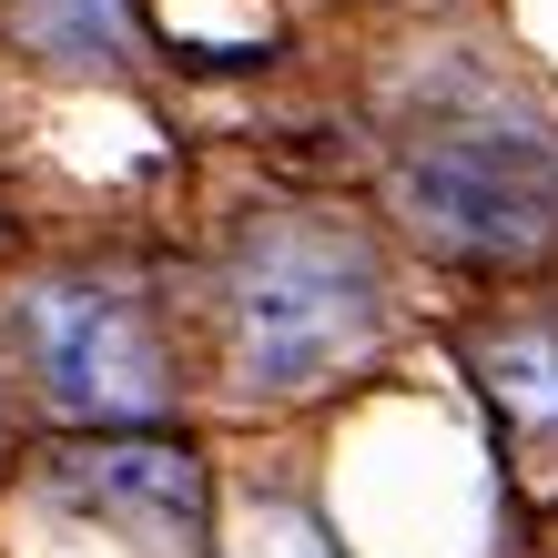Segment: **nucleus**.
<instances>
[{
	"mask_svg": "<svg viewBox=\"0 0 558 558\" xmlns=\"http://www.w3.org/2000/svg\"><path fill=\"white\" fill-rule=\"evenodd\" d=\"M386 254L336 214H265L244 223L214 275L223 366L244 397H305L336 386L355 355L386 336Z\"/></svg>",
	"mask_w": 558,
	"mask_h": 558,
	"instance_id": "f257e3e1",
	"label": "nucleus"
},
{
	"mask_svg": "<svg viewBox=\"0 0 558 558\" xmlns=\"http://www.w3.org/2000/svg\"><path fill=\"white\" fill-rule=\"evenodd\" d=\"M386 204L416 244L468 254V265H529L558 244V133L529 122H468L426 133L386 162Z\"/></svg>",
	"mask_w": 558,
	"mask_h": 558,
	"instance_id": "f03ea898",
	"label": "nucleus"
},
{
	"mask_svg": "<svg viewBox=\"0 0 558 558\" xmlns=\"http://www.w3.org/2000/svg\"><path fill=\"white\" fill-rule=\"evenodd\" d=\"M21 355L61 416L143 426L173 407V355H162L143 294L112 275H41L21 294Z\"/></svg>",
	"mask_w": 558,
	"mask_h": 558,
	"instance_id": "7ed1b4c3",
	"label": "nucleus"
},
{
	"mask_svg": "<svg viewBox=\"0 0 558 558\" xmlns=\"http://www.w3.org/2000/svg\"><path fill=\"white\" fill-rule=\"evenodd\" d=\"M72 498H92L102 518H122V529L153 538V548H193V538H204L214 487H204V468H193L183 447H162V437H122V447L72 457Z\"/></svg>",
	"mask_w": 558,
	"mask_h": 558,
	"instance_id": "20e7f679",
	"label": "nucleus"
},
{
	"mask_svg": "<svg viewBox=\"0 0 558 558\" xmlns=\"http://www.w3.org/2000/svg\"><path fill=\"white\" fill-rule=\"evenodd\" d=\"M0 11H11V31L51 61V72L122 82V72L143 61V21H133V0H0Z\"/></svg>",
	"mask_w": 558,
	"mask_h": 558,
	"instance_id": "39448f33",
	"label": "nucleus"
},
{
	"mask_svg": "<svg viewBox=\"0 0 558 558\" xmlns=\"http://www.w3.org/2000/svg\"><path fill=\"white\" fill-rule=\"evenodd\" d=\"M477 386L529 437H558V325H498V336H477Z\"/></svg>",
	"mask_w": 558,
	"mask_h": 558,
	"instance_id": "423d86ee",
	"label": "nucleus"
},
{
	"mask_svg": "<svg viewBox=\"0 0 558 558\" xmlns=\"http://www.w3.org/2000/svg\"><path fill=\"white\" fill-rule=\"evenodd\" d=\"M244 558H345V548L315 529V508L265 498V508H244Z\"/></svg>",
	"mask_w": 558,
	"mask_h": 558,
	"instance_id": "0eeeda50",
	"label": "nucleus"
}]
</instances>
